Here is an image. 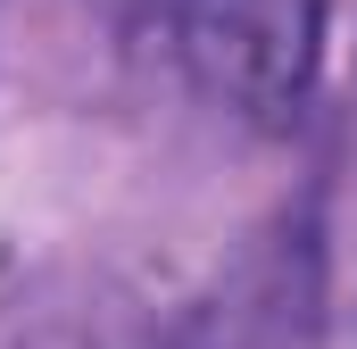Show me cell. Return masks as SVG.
Instances as JSON below:
<instances>
[{
	"mask_svg": "<svg viewBox=\"0 0 357 349\" xmlns=\"http://www.w3.org/2000/svg\"><path fill=\"white\" fill-rule=\"evenodd\" d=\"M133 50L191 100L282 125L324 67V0H133Z\"/></svg>",
	"mask_w": 357,
	"mask_h": 349,
	"instance_id": "obj_1",
	"label": "cell"
}]
</instances>
